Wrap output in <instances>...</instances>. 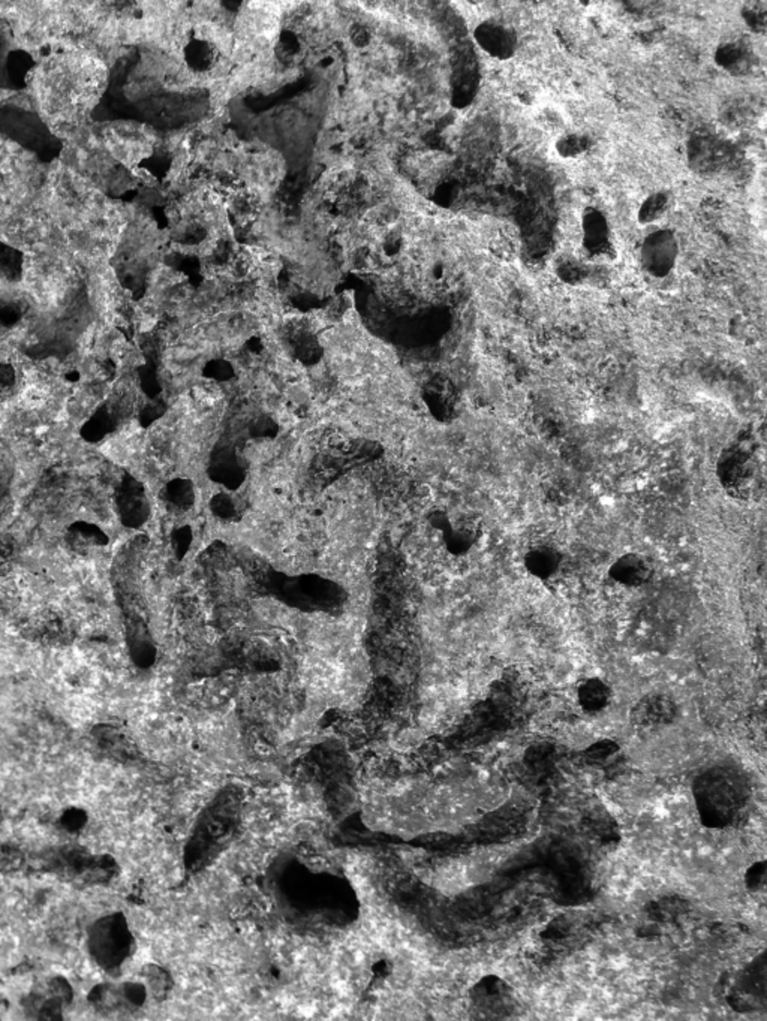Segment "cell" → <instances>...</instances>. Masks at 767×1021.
<instances>
[{"mask_svg":"<svg viewBox=\"0 0 767 1021\" xmlns=\"http://www.w3.org/2000/svg\"><path fill=\"white\" fill-rule=\"evenodd\" d=\"M89 316V304L86 295L80 292L65 312L57 316L52 324L48 325V331L36 339V342L27 349V354L32 358H65L71 352H74L81 334L84 333Z\"/></svg>","mask_w":767,"mask_h":1021,"instance_id":"cell-3","label":"cell"},{"mask_svg":"<svg viewBox=\"0 0 767 1021\" xmlns=\"http://www.w3.org/2000/svg\"><path fill=\"white\" fill-rule=\"evenodd\" d=\"M670 714H672V702H668L663 697L647 698L645 701L638 704L636 711L638 720L643 723L663 722Z\"/></svg>","mask_w":767,"mask_h":1021,"instance_id":"cell-21","label":"cell"},{"mask_svg":"<svg viewBox=\"0 0 767 1021\" xmlns=\"http://www.w3.org/2000/svg\"><path fill=\"white\" fill-rule=\"evenodd\" d=\"M721 489L737 502H754L763 494L764 455L757 437L741 434L721 450L715 466Z\"/></svg>","mask_w":767,"mask_h":1021,"instance_id":"cell-1","label":"cell"},{"mask_svg":"<svg viewBox=\"0 0 767 1021\" xmlns=\"http://www.w3.org/2000/svg\"><path fill=\"white\" fill-rule=\"evenodd\" d=\"M592 144H594V141L590 135L580 134V132H568V134L561 135L556 141L555 148L561 157L577 159V157H583L590 152Z\"/></svg>","mask_w":767,"mask_h":1021,"instance_id":"cell-20","label":"cell"},{"mask_svg":"<svg viewBox=\"0 0 767 1021\" xmlns=\"http://www.w3.org/2000/svg\"><path fill=\"white\" fill-rule=\"evenodd\" d=\"M753 54L741 41H728L716 48L715 62L728 74H745L751 68Z\"/></svg>","mask_w":767,"mask_h":1021,"instance_id":"cell-15","label":"cell"},{"mask_svg":"<svg viewBox=\"0 0 767 1021\" xmlns=\"http://www.w3.org/2000/svg\"><path fill=\"white\" fill-rule=\"evenodd\" d=\"M14 544L9 538L0 537V567H5L13 558Z\"/></svg>","mask_w":767,"mask_h":1021,"instance_id":"cell-26","label":"cell"},{"mask_svg":"<svg viewBox=\"0 0 767 1021\" xmlns=\"http://www.w3.org/2000/svg\"><path fill=\"white\" fill-rule=\"evenodd\" d=\"M22 631L32 641L45 647H68L75 638V625L70 615L56 608H43L23 619Z\"/></svg>","mask_w":767,"mask_h":1021,"instance_id":"cell-5","label":"cell"},{"mask_svg":"<svg viewBox=\"0 0 767 1021\" xmlns=\"http://www.w3.org/2000/svg\"><path fill=\"white\" fill-rule=\"evenodd\" d=\"M119 515L126 526H137L143 521L148 510V503L143 490L132 476L126 475L121 480L116 496Z\"/></svg>","mask_w":767,"mask_h":1021,"instance_id":"cell-12","label":"cell"},{"mask_svg":"<svg viewBox=\"0 0 767 1021\" xmlns=\"http://www.w3.org/2000/svg\"><path fill=\"white\" fill-rule=\"evenodd\" d=\"M15 384H17L15 368L11 364L0 363V397L11 393Z\"/></svg>","mask_w":767,"mask_h":1021,"instance_id":"cell-23","label":"cell"},{"mask_svg":"<svg viewBox=\"0 0 767 1021\" xmlns=\"http://www.w3.org/2000/svg\"><path fill=\"white\" fill-rule=\"evenodd\" d=\"M425 402L435 420L443 425L457 420L462 407L459 390L446 375H435L426 382Z\"/></svg>","mask_w":767,"mask_h":1021,"instance_id":"cell-10","label":"cell"},{"mask_svg":"<svg viewBox=\"0 0 767 1021\" xmlns=\"http://www.w3.org/2000/svg\"><path fill=\"white\" fill-rule=\"evenodd\" d=\"M0 135L34 153L43 164H52L63 150L62 139L53 134L40 114L18 104L0 105Z\"/></svg>","mask_w":767,"mask_h":1021,"instance_id":"cell-2","label":"cell"},{"mask_svg":"<svg viewBox=\"0 0 767 1021\" xmlns=\"http://www.w3.org/2000/svg\"><path fill=\"white\" fill-rule=\"evenodd\" d=\"M609 578L625 589H638L647 585L654 576V565L640 553H625L609 568Z\"/></svg>","mask_w":767,"mask_h":1021,"instance_id":"cell-11","label":"cell"},{"mask_svg":"<svg viewBox=\"0 0 767 1021\" xmlns=\"http://www.w3.org/2000/svg\"><path fill=\"white\" fill-rule=\"evenodd\" d=\"M107 542H109V537L98 526L84 523V521L72 524L66 532V544L71 550L81 554V556L102 549V547L107 546Z\"/></svg>","mask_w":767,"mask_h":1021,"instance_id":"cell-14","label":"cell"},{"mask_svg":"<svg viewBox=\"0 0 767 1021\" xmlns=\"http://www.w3.org/2000/svg\"><path fill=\"white\" fill-rule=\"evenodd\" d=\"M20 316L22 315H20V310L17 308H14L11 304L5 303L0 300V324L5 325V327H13L15 322H18Z\"/></svg>","mask_w":767,"mask_h":1021,"instance_id":"cell-24","label":"cell"},{"mask_svg":"<svg viewBox=\"0 0 767 1021\" xmlns=\"http://www.w3.org/2000/svg\"><path fill=\"white\" fill-rule=\"evenodd\" d=\"M679 258V240L668 228L652 231L643 238L640 264L649 276L664 279L672 274Z\"/></svg>","mask_w":767,"mask_h":1021,"instance_id":"cell-6","label":"cell"},{"mask_svg":"<svg viewBox=\"0 0 767 1021\" xmlns=\"http://www.w3.org/2000/svg\"><path fill=\"white\" fill-rule=\"evenodd\" d=\"M564 563V554L551 544H538L526 551L523 565L529 576L540 581H549L561 571Z\"/></svg>","mask_w":767,"mask_h":1021,"instance_id":"cell-13","label":"cell"},{"mask_svg":"<svg viewBox=\"0 0 767 1021\" xmlns=\"http://www.w3.org/2000/svg\"><path fill=\"white\" fill-rule=\"evenodd\" d=\"M670 198L664 192L650 194L638 207V221L642 225H654L667 215Z\"/></svg>","mask_w":767,"mask_h":1021,"instance_id":"cell-19","label":"cell"},{"mask_svg":"<svg viewBox=\"0 0 767 1021\" xmlns=\"http://www.w3.org/2000/svg\"><path fill=\"white\" fill-rule=\"evenodd\" d=\"M130 409H132V402H130L128 394H120L116 397L109 398L107 402L102 403L93 412V415L82 425V439L91 442V444L102 441L104 437L109 436L120 427L121 423L129 416Z\"/></svg>","mask_w":767,"mask_h":1021,"instance_id":"cell-8","label":"cell"},{"mask_svg":"<svg viewBox=\"0 0 767 1021\" xmlns=\"http://www.w3.org/2000/svg\"><path fill=\"white\" fill-rule=\"evenodd\" d=\"M555 273L567 285L577 286L588 281L590 267L580 258L564 255L556 261Z\"/></svg>","mask_w":767,"mask_h":1021,"instance_id":"cell-18","label":"cell"},{"mask_svg":"<svg viewBox=\"0 0 767 1021\" xmlns=\"http://www.w3.org/2000/svg\"><path fill=\"white\" fill-rule=\"evenodd\" d=\"M482 537V526L478 520L462 517L450 523V533L446 546L455 554L468 553Z\"/></svg>","mask_w":767,"mask_h":1021,"instance_id":"cell-16","label":"cell"},{"mask_svg":"<svg viewBox=\"0 0 767 1021\" xmlns=\"http://www.w3.org/2000/svg\"><path fill=\"white\" fill-rule=\"evenodd\" d=\"M745 18L746 23L755 31H762L766 24V13L763 8L748 9Z\"/></svg>","mask_w":767,"mask_h":1021,"instance_id":"cell-25","label":"cell"},{"mask_svg":"<svg viewBox=\"0 0 767 1021\" xmlns=\"http://www.w3.org/2000/svg\"><path fill=\"white\" fill-rule=\"evenodd\" d=\"M35 65V59L24 47L15 27L8 20H0V89L24 91Z\"/></svg>","mask_w":767,"mask_h":1021,"instance_id":"cell-4","label":"cell"},{"mask_svg":"<svg viewBox=\"0 0 767 1021\" xmlns=\"http://www.w3.org/2000/svg\"><path fill=\"white\" fill-rule=\"evenodd\" d=\"M610 700V689L603 680L588 679L579 686V701L588 711H599Z\"/></svg>","mask_w":767,"mask_h":1021,"instance_id":"cell-17","label":"cell"},{"mask_svg":"<svg viewBox=\"0 0 767 1021\" xmlns=\"http://www.w3.org/2000/svg\"><path fill=\"white\" fill-rule=\"evenodd\" d=\"M23 253L0 242V276L8 281H20L23 274Z\"/></svg>","mask_w":767,"mask_h":1021,"instance_id":"cell-22","label":"cell"},{"mask_svg":"<svg viewBox=\"0 0 767 1021\" xmlns=\"http://www.w3.org/2000/svg\"><path fill=\"white\" fill-rule=\"evenodd\" d=\"M581 247L590 261H613L616 246L610 222L601 210L588 207L581 216Z\"/></svg>","mask_w":767,"mask_h":1021,"instance_id":"cell-7","label":"cell"},{"mask_svg":"<svg viewBox=\"0 0 767 1021\" xmlns=\"http://www.w3.org/2000/svg\"><path fill=\"white\" fill-rule=\"evenodd\" d=\"M474 40L487 56L496 61L512 59L516 54L519 43L516 31L508 26L507 23L496 18H487L478 23L474 29Z\"/></svg>","mask_w":767,"mask_h":1021,"instance_id":"cell-9","label":"cell"}]
</instances>
